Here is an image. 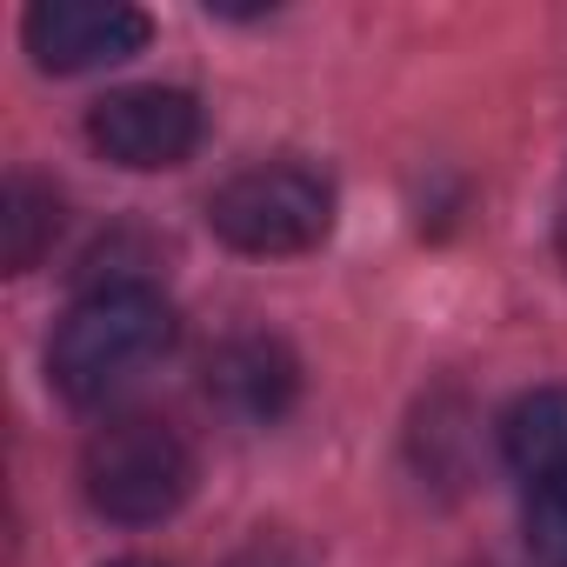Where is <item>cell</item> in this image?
Masks as SVG:
<instances>
[{
  "label": "cell",
  "mask_w": 567,
  "mask_h": 567,
  "mask_svg": "<svg viewBox=\"0 0 567 567\" xmlns=\"http://www.w3.org/2000/svg\"><path fill=\"white\" fill-rule=\"evenodd\" d=\"M174 348V308L154 280H107L81 295L68 321L54 328L48 374L74 408H101L121 388H134L161 354Z\"/></svg>",
  "instance_id": "6da1fadb"
},
{
  "label": "cell",
  "mask_w": 567,
  "mask_h": 567,
  "mask_svg": "<svg viewBox=\"0 0 567 567\" xmlns=\"http://www.w3.org/2000/svg\"><path fill=\"white\" fill-rule=\"evenodd\" d=\"M81 487H87L94 514H107L121 527H154L194 494V447L161 414H121L87 441Z\"/></svg>",
  "instance_id": "7a4b0ae2"
},
{
  "label": "cell",
  "mask_w": 567,
  "mask_h": 567,
  "mask_svg": "<svg viewBox=\"0 0 567 567\" xmlns=\"http://www.w3.org/2000/svg\"><path fill=\"white\" fill-rule=\"evenodd\" d=\"M207 227L234 254H308L334 227V187L301 161H260L214 187Z\"/></svg>",
  "instance_id": "3957f363"
},
{
  "label": "cell",
  "mask_w": 567,
  "mask_h": 567,
  "mask_svg": "<svg viewBox=\"0 0 567 567\" xmlns=\"http://www.w3.org/2000/svg\"><path fill=\"white\" fill-rule=\"evenodd\" d=\"M87 141L134 174L181 167L200 147V101L187 87H114L87 114Z\"/></svg>",
  "instance_id": "277c9868"
},
{
  "label": "cell",
  "mask_w": 567,
  "mask_h": 567,
  "mask_svg": "<svg viewBox=\"0 0 567 567\" xmlns=\"http://www.w3.org/2000/svg\"><path fill=\"white\" fill-rule=\"evenodd\" d=\"M154 34V21L127 0H34L21 41L48 74H87V68H114L127 54H141Z\"/></svg>",
  "instance_id": "5b68a950"
},
{
  "label": "cell",
  "mask_w": 567,
  "mask_h": 567,
  "mask_svg": "<svg viewBox=\"0 0 567 567\" xmlns=\"http://www.w3.org/2000/svg\"><path fill=\"white\" fill-rule=\"evenodd\" d=\"M200 388H207V401H214L220 414L260 427V421H280V414L295 408L301 368H295L288 348L267 341V334H234V341H220V348L207 354V381H200Z\"/></svg>",
  "instance_id": "8992f818"
},
{
  "label": "cell",
  "mask_w": 567,
  "mask_h": 567,
  "mask_svg": "<svg viewBox=\"0 0 567 567\" xmlns=\"http://www.w3.org/2000/svg\"><path fill=\"white\" fill-rule=\"evenodd\" d=\"M501 454L507 467L540 487V481H567V388H534L501 414Z\"/></svg>",
  "instance_id": "52a82bcc"
},
{
  "label": "cell",
  "mask_w": 567,
  "mask_h": 567,
  "mask_svg": "<svg viewBox=\"0 0 567 567\" xmlns=\"http://www.w3.org/2000/svg\"><path fill=\"white\" fill-rule=\"evenodd\" d=\"M61 234V194L34 174H8L0 187V267L8 274H28Z\"/></svg>",
  "instance_id": "ba28073f"
},
{
  "label": "cell",
  "mask_w": 567,
  "mask_h": 567,
  "mask_svg": "<svg viewBox=\"0 0 567 567\" xmlns=\"http://www.w3.org/2000/svg\"><path fill=\"white\" fill-rule=\"evenodd\" d=\"M520 534H527V560L534 567H567V481L527 487Z\"/></svg>",
  "instance_id": "9c48e42d"
},
{
  "label": "cell",
  "mask_w": 567,
  "mask_h": 567,
  "mask_svg": "<svg viewBox=\"0 0 567 567\" xmlns=\"http://www.w3.org/2000/svg\"><path fill=\"white\" fill-rule=\"evenodd\" d=\"M554 240H560V254H567V200H560V214H554Z\"/></svg>",
  "instance_id": "30bf717a"
},
{
  "label": "cell",
  "mask_w": 567,
  "mask_h": 567,
  "mask_svg": "<svg viewBox=\"0 0 567 567\" xmlns=\"http://www.w3.org/2000/svg\"><path fill=\"white\" fill-rule=\"evenodd\" d=\"M114 567H161V560H114Z\"/></svg>",
  "instance_id": "8fae6325"
}]
</instances>
